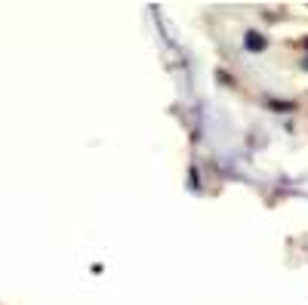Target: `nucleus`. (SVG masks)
I'll return each mask as SVG.
<instances>
[{
    "label": "nucleus",
    "instance_id": "f257e3e1",
    "mask_svg": "<svg viewBox=\"0 0 308 305\" xmlns=\"http://www.w3.org/2000/svg\"><path fill=\"white\" fill-rule=\"evenodd\" d=\"M244 46H247L250 52H262V49L268 46V40H265L259 31H247V34H244Z\"/></svg>",
    "mask_w": 308,
    "mask_h": 305
},
{
    "label": "nucleus",
    "instance_id": "f03ea898",
    "mask_svg": "<svg viewBox=\"0 0 308 305\" xmlns=\"http://www.w3.org/2000/svg\"><path fill=\"white\" fill-rule=\"evenodd\" d=\"M268 105H271V108H278V111H287V108H290L287 102H268Z\"/></svg>",
    "mask_w": 308,
    "mask_h": 305
},
{
    "label": "nucleus",
    "instance_id": "7ed1b4c3",
    "mask_svg": "<svg viewBox=\"0 0 308 305\" xmlns=\"http://www.w3.org/2000/svg\"><path fill=\"white\" fill-rule=\"evenodd\" d=\"M302 43H305V46H308V37H305V40H302Z\"/></svg>",
    "mask_w": 308,
    "mask_h": 305
},
{
    "label": "nucleus",
    "instance_id": "20e7f679",
    "mask_svg": "<svg viewBox=\"0 0 308 305\" xmlns=\"http://www.w3.org/2000/svg\"><path fill=\"white\" fill-rule=\"evenodd\" d=\"M302 65H305V68H308V59H305V62H302Z\"/></svg>",
    "mask_w": 308,
    "mask_h": 305
}]
</instances>
